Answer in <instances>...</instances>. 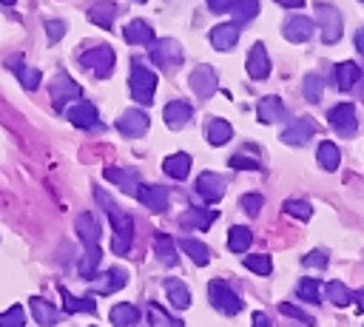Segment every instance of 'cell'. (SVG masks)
<instances>
[{
    "label": "cell",
    "mask_w": 364,
    "mask_h": 327,
    "mask_svg": "<svg viewBox=\"0 0 364 327\" xmlns=\"http://www.w3.org/2000/svg\"><path fill=\"white\" fill-rule=\"evenodd\" d=\"M94 196H97V202L105 208V213H108V219H111V227H114L111 250H114L117 256H125V253L131 250V242H134V219H131L125 210H119L102 188H94Z\"/></svg>",
    "instance_id": "6da1fadb"
},
{
    "label": "cell",
    "mask_w": 364,
    "mask_h": 327,
    "mask_svg": "<svg viewBox=\"0 0 364 327\" xmlns=\"http://www.w3.org/2000/svg\"><path fill=\"white\" fill-rule=\"evenodd\" d=\"M154 91H156V74L142 60H134L131 63V97L139 105H151Z\"/></svg>",
    "instance_id": "7a4b0ae2"
},
{
    "label": "cell",
    "mask_w": 364,
    "mask_h": 327,
    "mask_svg": "<svg viewBox=\"0 0 364 327\" xmlns=\"http://www.w3.org/2000/svg\"><path fill=\"white\" fill-rule=\"evenodd\" d=\"M80 65L94 71L97 77H111V71H114V51H111V45H94V48L82 51L80 54Z\"/></svg>",
    "instance_id": "3957f363"
},
{
    "label": "cell",
    "mask_w": 364,
    "mask_h": 327,
    "mask_svg": "<svg viewBox=\"0 0 364 327\" xmlns=\"http://www.w3.org/2000/svg\"><path fill=\"white\" fill-rule=\"evenodd\" d=\"M208 299H210V304L219 310V313H225V316H236L239 310H242V299H239V293H233L225 282H210L208 284Z\"/></svg>",
    "instance_id": "277c9868"
},
{
    "label": "cell",
    "mask_w": 364,
    "mask_h": 327,
    "mask_svg": "<svg viewBox=\"0 0 364 327\" xmlns=\"http://www.w3.org/2000/svg\"><path fill=\"white\" fill-rule=\"evenodd\" d=\"M151 60H154L159 68H165V71H176V68L182 65V45H179L176 40H171V37L156 40V43L151 45Z\"/></svg>",
    "instance_id": "5b68a950"
},
{
    "label": "cell",
    "mask_w": 364,
    "mask_h": 327,
    "mask_svg": "<svg viewBox=\"0 0 364 327\" xmlns=\"http://www.w3.org/2000/svg\"><path fill=\"white\" fill-rule=\"evenodd\" d=\"M316 23H318V28H321V40H324V43H336V40L341 37V14H338L333 6L318 3V6H316Z\"/></svg>",
    "instance_id": "8992f818"
},
{
    "label": "cell",
    "mask_w": 364,
    "mask_h": 327,
    "mask_svg": "<svg viewBox=\"0 0 364 327\" xmlns=\"http://www.w3.org/2000/svg\"><path fill=\"white\" fill-rule=\"evenodd\" d=\"M80 97H82L80 82H74L65 71H57L54 80H51V100H54V105L63 108L68 100H80Z\"/></svg>",
    "instance_id": "52a82bcc"
},
{
    "label": "cell",
    "mask_w": 364,
    "mask_h": 327,
    "mask_svg": "<svg viewBox=\"0 0 364 327\" xmlns=\"http://www.w3.org/2000/svg\"><path fill=\"white\" fill-rule=\"evenodd\" d=\"M188 85L199 100H208L216 94V71L210 65H196L188 77Z\"/></svg>",
    "instance_id": "ba28073f"
},
{
    "label": "cell",
    "mask_w": 364,
    "mask_h": 327,
    "mask_svg": "<svg viewBox=\"0 0 364 327\" xmlns=\"http://www.w3.org/2000/svg\"><path fill=\"white\" fill-rule=\"evenodd\" d=\"M327 117H330V125H333L341 136H355L358 122H355V108H353L350 102H338V105H333Z\"/></svg>",
    "instance_id": "9c48e42d"
},
{
    "label": "cell",
    "mask_w": 364,
    "mask_h": 327,
    "mask_svg": "<svg viewBox=\"0 0 364 327\" xmlns=\"http://www.w3.org/2000/svg\"><path fill=\"white\" fill-rule=\"evenodd\" d=\"M313 134H316V125H313V119H307V117H299V119H293L287 128H282L279 139H282V142H287V145H296V148H301V145H307V142L313 139Z\"/></svg>",
    "instance_id": "30bf717a"
},
{
    "label": "cell",
    "mask_w": 364,
    "mask_h": 327,
    "mask_svg": "<svg viewBox=\"0 0 364 327\" xmlns=\"http://www.w3.org/2000/svg\"><path fill=\"white\" fill-rule=\"evenodd\" d=\"M117 128H119V134H122V136L136 139V136H142V134L151 128V119H148V114H145V111L131 108V111H125V114L117 119Z\"/></svg>",
    "instance_id": "8fae6325"
},
{
    "label": "cell",
    "mask_w": 364,
    "mask_h": 327,
    "mask_svg": "<svg viewBox=\"0 0 364 327\" xmlns=\"http://www.w3.org/2000/svg\"><path fill=\"white\" fill-rule=\"evenodd\" d=\"M225 188H228V182L219 173H199L196 176V193L205 202H219L225 196Z\"/></svg>",
    "instance_id": "7c38bea8"
},
{
    "label": "cell",
    "mask_w": 364,
    "mask_h": 327,
    "mask_svg": "<svg viewBox=\"0 0 364 327\" xmlns=\"http://www.w3.org/2000/svg\"><path fill=\"white\" fill-rule=\"evenodd\" d=\"M65 117H68V122L77 125V128H94L97 119H100L97 105H91V102H85V100H77V102L65 111Z\"/></svg>",
    "instance_id": "4fadbf2b"
},
{
    "label": "cell",
    "mask_w": 364,
    "mask_h": 327,
    "mask_svg": "<svg viewBox=\"0 0 364 327\" xmlns=\"http://www.w3.org/2000/svg\"><path fill=\"white\" fill-rule=\"evenodd\" d=\"M102 176H105L108 182H114L119 191H125V193L136 196V188H139V173H136L134 168H105V171H102Z\"/></svg>",
    "instance_id": "5bb4252c"
},
{
    "label": "cell",
    "mask_w": 364,
    "mask_h": 327,
    "mask_svg": "<svg viewBox=\"0 0 364 327\" xmlns=\"http://www.w3.org/2000/svg\"><path fill=\"white\" fill-rule=\"evenodd\" d=\"M136 199H139L148 210H154V213H162V210L168 208V191H165L162 185H139V188H136Z\"/></svg>",
    "instance_id": "9a60e30c"
},
{
    "label": "cell",
    "mask_w": 364,
    "mask_h": 327,
    "mask_svg": "<svg viewBox=\"0 0 364 327\" xmlns=\"http://www.w3.org/2000/svg\"><path fill=\"white\" fill-rule=\"evenodd\" d=\"M191 117H193V108H191L185 100H173V102H168V105L162 108V119H165V125L173 128V131H179L182 125H188Z\"/></svg>",
    "instance_id": "2e32d148"
},
{
    "label": "cell",
    "mask_w": 364,
    "mask_h": 327,
    "mask_svg": "<svg viewBox=\"0 0 364 327\" xmlns=\"http://www.w3.org/2000/svg\"><path fill=\"white\" fill-rule=\"evenodd\" d=\"M247 74L253 80H264L270 74V60H267V48L262 43H253L247 51Z\"/></svg>",
    "instance_id": "e0dca14e"
},
{
    "label": "cell",
    "mask_w": 364,
    "mask_h": 327,
    "mask_svg": "<svg viewBox=\"0 0 364 327\" xmlns=\"http://www.w3.org/2000/svg\"><path fill=\"white\" fill-rule=\"evenodd\" d=\"M284 37L290 43H307L313 37V20L310 17H301V14H293L284 23Z\"/></svg>",
    "instance_id": "ac0fdd59"
},
{
    "label": "cell",
    "mask_w": 364,
    "mask_h": 327,
    "mask_svg": "<svg viewBox=\"0 0 364 327\" xmlns=\"http://www.w3.org/2000/svg\"><path fill=\"white\" fill-rule=\"evenodd\" d=\"M77 233H80V239H82L85 247H94V245L100 242L102 225H100V219H97L94 213H80V216H77Z\"/></svg>",
    "instance_id": "d6986e66"
},
{
    "label": "cell",
    "mask_w": 364,
    "mask_h": 327,
    "mask_svg": "<svg viewBox=\"0 0 364 327\" xmlns=\"http://www.w3.org/2000/svg\"><path fill=\"white\" fill-rule=\"evenodd\" d=\"M9 68L17 74V80H20V85H23L26 91H34V88L40 85V71H37V68H28L20 54H11V57H9Z\"/></svg>",
    "instance_id": "ffe728a7"
},
{
    "label": "cell",
    "mask_w": 364,
    "mask_h": 327,
    "mask_svg": "<svg viewBox=\"0 0 364 327\" xmlns=\"http://www.w3.org/2000/svg\"><path fill=\"white\" fill-rule=\"evenodd\" d=\"M236 40H239V26H236V23H222V26H216V28L210 31V45H213L216 51L233 48Z\"/></svg>",
    "instance_id": "44dd1931"
},
{
    "label": "cell",
    "mask_w": 364,
    "mask_h": 327,
    "mask_svg": "<svg viewBox=\"0 0 364 327\" xmlns=\"http://www.w3.org/2000/svg\"><path fill=\"white\" fill-rule=\"evenodd\" d=\"M256 117H259L262 122H284L287 108H284V102H282L279 97H264V100L256 105Z\"/></svg>",
    "instance_id": "7402d4cb"
},
{
    "label": "cell",
    "mask_w": 364,
    "mask_h": 327,
    "mask_svg": "<svg viewBox=\"0 0 364 327\" xmlns=\"http://www.w3.org/2000/svg\"><path fill=\"white\" fill-rule=\"evenodd\" d=\"M122 37H125V43H131V45H151V43H154V28H151L145 20H131V23L125 26Z\"/></svg>",
    "instance_id": "603a6c76"
},
{
    "label": "cell",
    "mask_w": 364,
    "mask_h": 327,
    "mask_svg": "<svg viewBox=\"0 0 364 327\" xmlns=\"http://www.w3.org/2000/svg\"><path fill=\"white\" fill-rule=\"evenodd\" d=\"M213 219H216V213L208 210V208H188V210L179 216L182 227H193V230H208V227L213 225Z\"/></svg>",
    "instance_id": "cb8c5ba5"
},
{
    "label": "cell",
    "mask_w": 364,
    "mask_h": 327,
    "mask_svg": "<svg viewBox=\"0 0 364 327\" xmlns=\"http://www.w3.org/2000/svg\"><path fill=\"white\" fill-rule=\"evenodd\" d=\"M125 282H128L125 270H119V267H111V270H105L100 279H94V293H102V296H108V293H114V290L125 287Z\"/></svg>",
    "instance_id": "d4e9b609"
},
{
    "label": "cell",
    "mask_w": 364,
    "mask_h": 327,
    "mask_svg": "<svg viewBox=\"0 0 364 327\" xmlns=\"http://www.w3.org/2000/svg\"><path fill=\"white\" fill-rule=\"evenodd\" d=\"M205 136H208V142H210V145H225V142H230L233 128H230V122H228V119L210 117V119L205 122Z\"/></svg>",
    "instance_id": "484cf974"
},
{
    "label": "cell",
    "mask_w": 364,
    "mask_h": 327,
    "mask_svg": "<svg viewBox=\"0 0 364 327\" xmlns=\"http://www.w3.org/2000/svg\"><path fill=\"white\" fill-rule=\"evenodd\" d=\"M31 313H34V321L37 324H43V327H51V324H57V318H60V313H57V307L51 304V301H46L43 296H31Z\"/></svg>",
    "instance_id": "4316f807"
},
{
    "label": "cell",
    "mask_w": 364,
    "mask_h": 327,
    "mask_svg": "<svg viewBox=\"0 0 364 327\" xmlns=\"http://www.w3.org/2000/svg\"><path fill=\"white\" fill-rule=\"evenodd\" d=\"M162 171L171 176V179H185L188 173H191V154H185V151H179V154H171L165 162H162Z\"/></svg>",
    "instance_id": "83f0119b"
},
{
    "label": "cell",
    "mask_w": 364,
    "mask_h": 327,
    "mask_svg": "<svg viewBox=\"0 0 364 327\" xmlns=\"http://www.w3.org/2000/svg\"><path fill=\"white\" fill-rule=\"evenodd\" d=\"M114 17H117V6H114L111 0H100V3H94V6L88 9V20H91L94 26H102V28H111Z\"/></svg>",
    "instance_id": "f1b7e54d"
},
{
    "label": "cell",
    "mask_w": 364,
    "mask_h": 327,
    "mask_svg": "<svg viewBox=\"0 0 364 327\" xmlns=\"http://www.w3.org/2000/svg\"><path fill=\"white\" fill-rule=\"evenodd\" d=\"M165 293H168V299H171V307H176V310H185V307L191 304V290H188V284L179 282V279H168V282H165Z\"/></svg>",
    "instance_id": "f546056e"
},
{
    "label": "cell",
    "mask_w": 364,
    "mask_h": 327,
    "mask_svg": "<svg viewBox=\"0 0 364 327\" xmlns=\"http://www.w3.org/2000/svg\"><path fill=\"white\" fill-rule=\"evenodd\" d=\"M108 316H111L114 327H134L139 321V310L134 304H114Z\"/></svg>",
    "instance_id": "4dcf8cb0"
},
{
    "label": "cell",
    "mask_w": 364,
    "mask_h": 327,
    "mask_svg": "<svg viewBox=\"0 0 364 327\" xmlns=\"http://www.w3.org/2000/svg\"><path fill=\"white\" fill-rule=\"evenodd\" d=\"M358 80H361V68L355 63H338L336 65V82L341 91H350Z\"/></svg>",
    "instance_id": "1f68e13d"
},
{
    "label": "cell",
    "mask_w": 364,
    "mask_h": 327,
    "mask_svg": "<svg viewBox=\"0 0 364 327\" xmlns=\"http://www.w3.org/2000/svg\"><path fill=\"white\" fill-rule=\"evenodd\" d=\"M250 242H253L250 227H245V225H233V227L228 230V247H230L233 253H245V250L250 247Z\"/></svg>",
    "instance_id": "d6a6232c"
},
{
    "label": "cell",
    "mask_w": 364,
    "mask_h": 327,
    "mask_svg": "<svg viewBox=\"0 0 364 327\" xmlns=\"http://www.w3.org/2000/svg\"><path fill=\"white\" fill-rule=\"evenodd\" d=\"M154 253L159 256L162 264H176V245L168 233H156L154 236Z\"/></svg>",
    "instance_id": "836d02e7"
},
{
    "label": "cell",
    "mask_w": 364,
    "mask_h": 327,
    "mask_svg": "<svg viewBox=\"0 0 364 327\" xmlns=\"http://www.w3.org/2000/svg\"><path fill=\"white\" fill-rule=\"evenodd\" d=\"M60 296H63V310L65 313H97L94 299H77V296L68 293V287H60Z\"/></svg>",
    "instance_id": "e575fe53"
},
{
    "label": "cell",
    "mask_w": 364,
    "mask_h": 327,
    "mask_svg": "<svg viewBox=\"0 0 364 327\" xmlns=\"http://www.w3.org/2000/svg\"><path fill=\"white\" fill-rule=\"evenodd\" d=\"M179 247H182V250L193 259V264H199V267L210 262V250H208L199 239H191V236H188V239H179Z\"/></svg>",
    "instance_id": "d590c367"
},
{
    "label": "cell",
    "mask_w": 364,
    "mask_h": 327,
    "mask_svg": "<svg viewBox=\"0 0 364 327\" xmlns=\"http://www.w3.org/2000/svg\"><path fill=\"white\" fill-rule=\"evenodd\" d=\"M230 11H233L236 26H239V23H250V20L259 14V0H233V3H230Z\"/></svg>",
    "instance_id": "8d00e7d4"
},
{
    "label": "cell",
    "mask_w": 364,
    "mask_h": 327,
    "mask_svg": "<svg viewBox=\"0 0 364 327\" xmlns=\"http://www.w3.org/2000/svg\"><path fill=\"white\" fill-rule=\"evenodd\" d=\"M316 156H318V165H321L324 171H336L338 162H341V151H338L333 142H321L318 151H316Z\"/></svg>",
    "instance_id": "74e56055"
},
{
    "label": "cell",
    "mask_w": 364,
    "mask_h": 327,
    "mask_svg": "<svg viewBox=\"0 0 364 327\" xmlns=\"http://www.w3.org/2000/svg\"><path fill=\"white\" fill-rule=\"evenodd\" d=\"M148 327H182L179 318H171V313H165L159 304H148Z\"/></svg>",
    "instance_id": "f35d334b"
},
{
    "label": "cell",
    "mask_w": 364,
    "mask_h": 327,
    "mask_svg": "<svg viewBox=\"0 0 364 327\" xmlns=\"http://www.w3.org/2000/svg\"><path fill=\"white\" fill-rule=\"evenodd\" d=\"M324 296L336 304V307H347L350 301H353V293H350V287H344L341 282H330V284H324Z\"/></svg>",
    "instance_id": "ab89813d"
},
{
    "label": "cell",
    "mask_w": 364,
    "mask_h": 327,
    "mask_svg": "<svg viewBox=\"0 0 364 327\" xmlns=\"http://www.w3.org/2000/svg\"><path fill=\"white\" fill-rule=\"evenodd\" d=\"M296 293H299V299H304L310 304H318L321 301V282L318 279H301Z\"/></svg>",
    "instance_id": "60d3db41"
},
{
    "label": "cell",
    "mask_w": 364,
    "mask_h": 327,
    "mask_svg": "<svg viewBox=\"0 0 364 327\" xmlns=\"http://www.w3.org/2000/svg\"><path fill=\"white\" fill-rule=\"evenodd\" d=\"M100 262H102V253H100V247H97V245H94V247H85V259L80 262V276L91 279Z\"/></svg>",
    "instance_id": "b9f144b4"
},
{
    "label": "cell",
    "mask_w": 364,
    "mask_h": 327,
    "mask_svg": "<svg viewBox=\"0 0 364 327\" xmlns=\"http://www.w3.org/2000/svg\"><path fill=\"white\" fill-rule=\"evenodd\" d=\"M282 208H284V213H290L296 219H310L313 216V208H310L307 199H287Z\"/></svg>",
    "instance_id": "7bdbcfd3"
},
{
    "label": "cell",
    "mask_w": 364,
    "mask_h": 327,
    "mask_svg": "<svg viewBox=\"0 0 364 327\" xmlns=\"http://www.w3.org/2000/svg\"><path fill=\"white\" fill-rule=\"evenodd\" d=\"M245 267H247L250 273H259V276H267V273L273 270V264H270V256H267V253L247 256V259H245Z\"/></svg>",
    "instance_id": "ee69618b"
},
{
    "label": "cell",
    "mask_w": 364,
    "mask_h": 327,
    "mask_svg": "<svg viewBox=\"0 0 364 327\" xmlns=\"http://www.w3.org/2000/svg\"><path fill=\"white\" fill-rule=\"evenodd\" d=\"M26 324V313L20 304H11V310L0 313V327H23Z\"/></svg>",
    "instance_id": "f6af8a7d"
},
{
    "label": "cell",
    "mask_w": 364,
    "mask_h": 327,
    "mask_svg": "<svg viewBox=\"0 0 364 327\" xmlns=\"http://www.w3.org/2000/svg\"><path fill=\"white\" fill-rule=\"evenodd\" d=\"M304 97L310 102H318L321 100V77L318 74H307L304 77Z\"/></svg>",
    "instance_id": "bcb514c9"
},
{
    "label": "cell",
    "mask_w": 364,
    "mask_h": 327,
    "mask_svg": "<svg viewBox=\"0 0 364 327\" xmlns=\"http://www.w3.org/2000/svg\"><path fill=\"white\" fill-rule=\"evenodd\" d=\"M228 162H230V168H239V171H259V168H262V162H259V159L245 156V154H233Z\"/></svg>",
    "instance_id": "7dc6e473"
},
{
    "label": "cell",
    "mask_w": 364,
    "mask_h": 327,
    "mask_svg": "<svg viewBox=\"0 0 364 327\" xmlns=\"http://www.w3.org/2000/svg\"><path fill=\"white\" fill-rule=\"evenodd\" d=\"M279 313H282V316H290V318H296V321H301V324H307V327H313V318H310L304 310H299L296 304L282 301V304H279Z\"/></svg>",
    "instance_id": "c3c4849f"
},
{
    "label": "cell",
    "mask_w": 364,
    "mask_h": 327,
    "mask_svg": "<svg viewBox=\"0 0 364 327\" xmlns=\"http://www.w3.org/2000/svg\"><path fill=\"white\" fill-rule=\"evenodd\" d=\"M262 205H264V196L262 193H245L242 196V208H245L247 216H256L262 210Z\"/></svg>",
    "instance_id": "681fc988"
},
{
    "label": "cell",
    "mask_w": 364,
    "mask_h": 327,
    "mask_svg": "<svg viewBox=\"0 0 364 327\" xmlns=\"http://www.w3.org/2000/svg\"><path fill=\"white\" fill-rule=\"evenodd\" d=\"M46 34H48V43H60L65 34V23L63 20H46Z\"/></svg>",
    "instance_id": "f907efd6"
},
{
    "label": "cell",
    "mask_w": 364,
    "mask_h": 327,
    "mask_svg": "<svg viewBox=\"0 0 364 327\" xmlns=\"http://www.w3.org/2000/svg\"><path fill=\"white\" fill-rule=\"evenodd\" d=\"M301 262L310 264V267H318V270H321V267H327V253H324V250H310Z\"/></svg>",
    "instance_id": "816d5d0a"
},
{
    "label": "cell",
    "mask_w": 364,
    "mask_h": 327,
    "mask_svg": "<svg viewBox=\"0 0 364 327\" xmlns=\"http://www.w3.org/2000/svg\"><path fill=\"white\" fill-rule=\"evenodd\" d=\"M230 3H233V0H208V6H210L216 14H219V11H228V9H230Z\"/></svg>",
    "instance_id": "f5cc1de1"
},
{
    "label": "cell",
    "mask_w": 364,
    "mask_h": 327,
    "mask_svg": "<svg viewBox=\"0 0 364 327\" xmlns=\"http://www.w3.org/2000/svg\"><path fill=\"white\" fill-rule=\"evenodd\" d=\"M250 327H270V318L264 313H253V324Z\"/></svg>",
    "instance_id": "db71d44e"
},
{
    "label": "cell",
    "mask_w": 364,
    "mask_h": 327,
    "mask_svg": "<svg viewBox=\"0 0 364 327\" xmlns=\"http://www.w3.org/2000/svg\"><path fill=\"white\" fill-rule=\"evenodd\" d=\"M353 301H355V304H358V313H364V287H361V290H355V293H353Z\"/></svg>",
    "instance_id": "11a10c76"
},
{
    "label": "cell",
    "mask_w": 364,
    "mask_h": 327,
    "mask_svg": "<svg viewBox=\"0 0 364 327\" xmlns=\"http://www.w3.org/2000/svg\"><path fill=\"white\" fill-rule=\"evenodd\" d=\"M276 3H282L284 9H299V6L304 3V0H276Z\"/></svg>",
    "instance_id": "9f6ffc18"
},
{
    "label": "cell",
    "mask_w": 364,
    "mask_h": 327,
    "mask_svg": "<svg viewBox=\"0 0 364 327\" xmlns=\"http://www.w3.org/2000/svg\"><path fill=\"white\" fill-rule=\"evenodd\" d=\"M355 45H358V51L364 54V28H361V31L355 34Z\"/></svg>",
    "instance_id": "6f0895ef"
},
{
    "label": "cell",
    "mask_w": 364,
    "mask_h": 327,
    "mask_svg": "<svg viewBox=\"0 0 364 327\" xmlns=\"http://www.w3.org/2000/svg\"><path fill=\"white\" fill-rule=\"evenodd\" d=\"M0 3H3V6H14V0H0Z\"/></svg>",
    "instance_id": "680465c9"
},
{
    "label": "cell",
    "mask_w": 364,
    "mask_h": 327,
    "mask_svg": "<svg viewBox=\"0 0 364 327\" xmlns=\"http://www.w3.org/2000/svg\"><path fill=\"white\" fill-rule=\"evenodd\" d=\"M136 3H145V0H136Z\"/></svg>",
    "instance_id": "91938a15"
}]
</instances>
